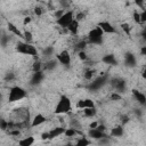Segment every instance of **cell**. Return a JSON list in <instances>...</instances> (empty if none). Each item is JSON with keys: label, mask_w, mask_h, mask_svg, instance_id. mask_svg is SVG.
I'll return each instance as SVG.
<instances>
[{"label": "cell", "mask_w": 146, "mask_h": 146, "mask_svg": "<svg viewBox=\"0 0 146 146\" xmlns=\"http://www.w3.org/2000/svg\"><path fill=\"white\" fill-rule=\"evenodd\" d=\"M32 68H33L34 72H40V71H41V63H40V62H35V63L33 64Z\"/></svg>", "instance_id": "obj_27"}, {"label": "cell", "mask_w": 146, "mask_h": 146, "mask_svg": "<svg viewBox=\"0 0 146 146\" xmlns=\"http://www.w3.org/2000/svg\"><path fill=\"white\" fill-rule=\"evenodd\" d=\"M111 98H112L113 100H120V99H121V96H120L119 94H112V95H111Z\"/></svg>", "instance_id": "obj_33"}, {"label": "cell", "mask_w": 146, "mask_h": 146, "mask_svg": "<svg viewBox=\"0 0 146 146\" xmlns=\"http://www.w3.org/2000/svg\"><path fill=\"white\" fill-rule=\"evenodd\" d=\"M67 146H72V145H67Z\"/></svg>", "instance_id": "obj_43"}, {"label": "cell", "mask_w": 146, "mask_h": 146, "mask_svg": "<svg viewBox=\"0 0 146 146\" xmlns=\"http://www.w3.org/2000/svg\"><path fill=\"white\" fill-rule=\"evenodd\" d=\"M8 30H9L10 32H13L15 35H17V36H21V38H24V33H22V32L18 30V27H16L14 24H11V23H8Z\"/></svg>", "instance_id": "obj_15"}, {"label": "cell", "mask_w": 146, "mask_h": 146, "mask_svg": "<svg viewBox=\"0 0 146 146\" xmlns=\"http://www.w3.org/2000/svg\"><path fill=\"white\" fill-rule=\"evenodd\" d=\"M92 75H94V71H91V70H88V71L84 73V78H86L87 80H91Z\"/></svg>", "instance_id": "obj_28"}, {"label": "cell", "mask_w": 146, "mask_h": 146, "mask_svg": "<svg viewBox=\"0 0 146 146\" xmlns=\"http://www.w3.org/2000/svg\"><path fill=\"white\" fill-rule=\"evenodd\" d=\"M90 145V140H88L87 138L84 137H81L80 139H78L75 146H89Z\"/></svg>", "instance_id": "obj_20"}, {"label": "cell", "mask_w": 146, "mask_h": 146, "mask_svg": "<svg viewBox=\"0 0 146 146\" xmlns=\"http://www.w3.org/2000/svg\"><path fill=\"white\" fill-rule=\"evenodd\" d=\"M103 62L106 63V64H110V65H115L116 64L114 55H106V56H104L103 57Z\"/></svg>", "instance_id": "obj_18"}, {"label": "cell", "mask_w": 146, "mask_h": 146, "mask_svg": "<svg viewBox=\"0 0 146 146\" xmlns=\"http://www.w3.org/2000/svg\"><path fill=\"white\" fill-rule=\"evenodd\" d=\"M140 18H141V22H146V10H144L140 14Z\"/></svg>", "instance_id": "obj_36"}, {"label": "cell", "mask_w": 146, "mask_h": 146, "mask_svg": "<svg viewBox=\"0 0 146 146\" xmlns=\"http://www.w3.org/2000/svg\"><path fill=\"white\" fill-rule=\"evenodd\" d=\"M78 29H79V22L76 19H74L68 26H67V30L72 33V34H76L78 33Z\"/></svg>", "instance_id": "obj_16"}, {"label": "cell", "mask_w": 146, "mask_h": 146, "mask_svg": "<svg viewBox=\"0 0 146 146\" xmlns=\"http://www.w3.org/2000/svg\"><path fill=\"white\" fill-rule=\"evenodd\" d=\"M34 143V138L32 136H29V137H25L23 139H21L18 141V145L19 146H32Z\"/></svg>", "instance_id": "obj_14"}, {"label": "cell", "mask_w": 146, "mask_h": 146, "mask_svg": "<svg viewBox=\"0 0 146 146\" xmlns=\"http://www.w3.org/2000/svg\"><path fill=\"white\" fill-rule=\"evenodd\" d=\"M143 78L144 79H146V68L144 70V72H143Z\"/></svg>", "instance_id": "obj_41"}, {"label": "cell", "mask_w": 146, "mask_h": 146, "mask_svg": "<svg viewBox=\"0 0 146 146\" xmlns=\"http://www.w3.org/2000/svg\"><path fill=\"white\" fill-rule=\"evenodd\" d=\"M30 22H31V17H25V18H24V22H23V23H24V24L26 25V24H27V23H30Z\"/></svg>", "instance_id": "obj_39"}, {"label": "cell", "mask_w": 146, "mask_h": 146, "mask_svg": "<svg viewBox=\"0 0 146 146\" xmlns=\"http://www.w3.org/2000/svg\"><path fill=\"white\" fill-rule=\"evenodd\" d=\"M8 127H9V122H7L6 120H1V129L6 130Z\"/></svg>", "instance_id": "obj_31"}, {"label": "cell", "mask_w": 146, "mask_h": 146, "mask_svg": "<svg viewBox=\"0 0 146 146\" xmlns=\"http://www.w3.org/2000/svg\"><path fill=\"white\" fill-rule=\"evenodd\" d=\"M71 111V100L66 97V96H62L56 108H55V113L57 114H64Z\"/></svg>", "instance_id": "obj_1"}, {"label": "cell", "mask_w": 146, "mask_h": 146, "mask_svg": "<svg viewBox=\"0 0 146 146\" xmlns=\"http://www.w3.org/2000/svg\"><path fill=\"white\" fill-rule=\"evenodd\" d=\"M73 21H74V18H73V13H72V11H66L59 19H57V23H58V25H60L62 27H67Z\"/></svg>", "instance_id": "obj_4"}, {"label": "cell", "mask_w": 146, "mask_h": 146, "mask_svg": "<svg viewBox=\"0 0 146 146\" xmlns=\"http://www.w3.org/2000/svg\"><path fill=\"white\" fill-rule=\"evenodd\" d=\"M56 58H57V60H58L60 64H63V65H65V66H68L70 63H71V56H70V52H68L67 50L60 51V52L57 55Z\"/></svg>", "instance_id": "obj_5"}, {"label": "cell", "mask_w": 146, "mask_h": 146, "mask_svg": "<svg viewBox=\"0 0 146 146\" xmlns=\"http://www.w3.org/2000/svg\"><path fill=\"white\" fill-rule=\"evenodd\" d=\"M44 121H46V117H44L42 114H36V115L33 117L31 125H32V127H36V125H40V124H42Z\"/></svg>", "instance_id": "obj_12"}, {"label": "cell", "mask_w": 146, "mask_h": 146, "mask_svg": "<svg viewBox=\"0 0 146 146\" xmlns=\"http://www.w3.org/2000/svg\"><path fill=\"white\" fill-rule=\"evenodd\" d=\"M84 18V14L83 13H79L78 15H76V21L79 22V21H82Z\"/></svg>", "instance_id": "obj_35"}, {"label": "cell", "mask_w": 146, "mask_h": 146, "mask_svg": "<svg viewBox=\"0 0 146 146\" xmlns=\"http://www.w3.org/2000/svg\"><path fill=\"white\" fill-rule=\"evenodd\" d=\"M97 127H98V123H97V122L90 123V128H91V129H97Z\"/></svg>", "instance_id": "obj_38"}, {"label": "cell", "mask_w": 146, "mask_h": 146, "mask_svg": "<svg viewBox=\"0 0 146 146\" xmlns=\"http://www.w3.org/2000/svg\"><path fill=\"white\" fill-rule=\"evenodd\" d=\"M140 52H141V55H146V46H144V47L140 49Z\"/></svg>", "instance_id": "obj_40"}, {"label": "cell", "mask_w": 146, "mask_h": 146, "mask_svg": "<svg viewBox=\"0 0 146 146\" xmlns=\"http://www.w3.org/2000/svg\"><path fill=\"white\" fill-rule=\"evenodd\" d=\"M105 82H106V76H100V78H98V79H96L95 81L91 82L90 89H92V90H98V89H100V88L105 84Z\"/></svg>", "instance_id": "obj_6"}, {"label": "cell", "mask_w": 146, "mask_h": 146, "mask_svg": "<svg viewBox=\"0 0 146 146\" xmlns=\"http://www.w3.org/2000/svg\"><path fill=\"white\" fill-rule=\"evenodd\" d=\"M16 50L19 54L27 55L29 54V43H26V42H18L17 46H16Z\"/></svg>", "instance_id": "obj_9"}, {"label": "cell", "mask_w": 146, "mask_h": 146, "mask_svg": "<svg viewBox=\"0 0 146 146\" xmlns=\"http://www.w3.org/2000/svg\"><path fill=\"white\" fill-rule=\"evenodd\" d=\"M115 87H116V90H117V92H119V91H120V92H122V91L124 90V87H125V84H124V82H123V81L119 80V81H116V83H115Z\"/></svg>", "instance_id": "obj_23"}, {"label": "cell", "mask_w": 146, "mask_h": 146, "mask_svg": "<svg viewBox=\"0 0 146 146\" xmlns=\"http://www.w3.org/2000/svg\"><path fill=\"white\" fill-rule=\"evenodd\" d=\"M64 135H65L66 137H73V136L76 135V131H75L74 128H68V129H65Z\"/></svg>", "instance_id": "obj_24"}, {"label": "cell", "mask_w": 146, "mask_h": 146, "mask_svg": "<svg viewBox=\"0 0 146 146\" xmlns=\"http://www.w3.org/2000/svg\"><path fill=\"white\" fill-rule=\"evenodd\" d=\"M98 27H100V30L105 33H115V29L108 22H100L98 24Z\"/></svg>", "instance_id": "obj_7"}, {"label": "cell", "mask_w": 146, "mask_h": 146, "mask_svg": "<svg viewBox=\"0 0 146 146\" xmlns=\"http://www.w3.org/2000/svg\"><path fill=\"white\" fill-rule=\"evenodd\" d=\"M89 137L90 138H92V139H102L103 137H104V132H102L100 130H98V129H91L90 131H89Z\"/></svg>", "instance_id": "obj_13"}, {"label": "cell", "mask_w": 146, "mask_h": 146, "mask_svg": "<svg viewBox=\"0 0 146 146\" xmlns=\"http://www.w3.org/2000/svg\"><path fill=\"white\" fill-rule=\"evenodd\" d=\"M79 58H80L81 60H86V59H87V54H86L83 50L79 51Z\"/></svg>", "instance_id": "obj_30"}, {"label": "cell", "mask_w": 146, "mask_h": 146, "mask_svg": "<svg viewBox=\"0 0 146 146\" xmlns=\"http://www.w3.org/2000/svg\"><path fill=\"white\" fill-rule=\"evenodd\" d=\"M84 108H95V104L91 99H83Z\"/></svg>", "instance_id": "obj_25"}, {"label": "cell", "mask_w": 146, "mask_h": 146, "mask_svg": "<svg viewBox=\"0 0 146 146\" xmlns=\"http://www.w3.org/2000/svg\"><path fill=\"white\" fill-rule=\"evenodd\" d=\"M145 31H146V29H145Z\"/></svg>", "instance_id": "obj_44"}, {"label": "cell", "mask_w": 146, "mask_h": 146, "mask_svg": "<svg viewBox=\"0 0 146 146\" xmlns=\"http://www.w3.org/2000/svg\"><path fill=\"white\" fill-rule=\"evenodd\" d=\"M83 114H84V116H87V117H92V116H95V114H96V110H95V108H84V110H83Z\"/></svg>", "instance_id": "obj_21"}, {"label": "cell", "mask_w": 146, "mask_h": 146, "mask_svg": "<svg viewBox=\"0 0 146 146\" xmlns=\"http://www.w3.org/2000/svg\"><path fill=\"white\" fill-rule=\"evenodd\" d=\"M132 94H133L135 98L137 99V102H138L139 104H141V105L146 104V96H145L144 94H141L140 91H138V90H136V89L132 90Z\"/></svg>", "instance_id": "obj_10"}, {"label": "cell", "mask_w": 146, "mask_h": 146, "mask_svg": "<svg viewBox=\"0 0 146 146\" xmlns=\"http://www.w3.org/2000/svg\"><path fill=\"white\" fill-rule=\"evenodd\" d=\"M42 79H43V73H42V71H40V72H34L33 75H32V78H31V84H32V86L39 84V83L42 81Z\"/></svg>", "instance_id": "obj_8"}, {"label": "cell", "mask_w": 146, "mask_h": 146, "mask_svg": "<svg viewBox=\"0 0 146 146\" xmlns=\"http://www.w3.org/2000/svg\"><path fill=\"white\" fill-rule=\"evenodd\" d=\"M125 64L130 67H133L136 65V58L132 54H127L125 55Z\"/></svg>", "instance_id": "obj_17"}, {"label": "cell", "mask_w": 146, "mask_h": 146, "mask_svg": "<svg viewBox=\"0 0 146 146\" xmlns=\"http://www.w3.org/2000/svg\"><path fill=\"white\" fill-rule=\"evenodd\" d=\"M89 42L95 43V44H99L103 41V31L100 30V27H95L90 31L89 35H88Z\"/></svg>", "instance_id": "obj_3"}, {"label": "cell", "mask_w": 146, "mask_h": 146, "mask_svg": "<svg viewBox=\"0 0 146 146\" xmlns=\"http://www.w3.org/2000/svg\"><path fill=\"white\" fill-rule=\"evenodd\" d=\"M121 27H122V30H123L125 33L129 34V32H130V26H129V24H122Z\"/></svg>", "instance_id": "obj_32"}, {"label": "cell", "mask_w": 146, "mask_h": 146, "mask_svg": "<svg viewBox=\"0 0 146 146\" xmlns=\"http://www.w3.org/2000/svg\"><path fill=\"white\" fill-rule=\"evenodd\" d=\"M56 64H57V62H56L55 59H51V60H49V62L46 63L44 68H46V70H52V68L56 67Z\"/></svg>", "instance_id": "obj_22"}, {"label": "cell", "mask_w": 146, "mask_h": 146, "mask_svg": "<svg viewBox=\"0 0 146 146\" xmlns=\"http://www.w3.org/2000/svg\"><path fill=\"white\" fill-rule=\"evenodd\" d=\"M64 132H65V129H64V128H59V127L54 128L52 130H50V131H49V139L56 138V137L60 136V135H62V133H64Z\"/></svg>", "instance_id": "obj_11"}, {"label": "cell", "mask_w": 146, "mask_h": 146, "mask_svg": "<svg viewBox=\"0 0 146 146\" xmlns=\"http://www.w3.org/2000/svg\"><path fill=\"white\" fill-rule=\"evenodd\" d=\"M111 135L113 137H121L123 135V129L121 127H115L111 130Z\"/></svg>", "instance_id": "obj_19"}, {"label": "cell", "mask_w": 146, "mask_h": 146, "mask_svg": "<svg viewBox=\"0 0 146 146\" xmlns=\"http://www.w3.org/2000/svg\"><path fill=\"white\" fill-rule=\"evenodd\" d=\"M24 39H25V42L26 43H30L32 41V33L29 32V31H25L24 32Z\"/></svg>", "instance_id": "obj_26"}, {"label": "cell", "mask_w": 146, "mask_h": 146, "mask_svg": "<svg viewBox=\"0 0 146 146\" xmlns=\"http://www.w3.org/2000/svg\"><path fill=\"white\" fill-rule=\"evenodd\" d=\"M34 13H35L36 15H41V14H42V9H41L40 7H36V8L34 9Z\"/></svg>", "instance_id": "obj_37"}, {"label": "cell", "mask_w": 146, "mask_h": 146, "mask_svg": "<svg viewBox=\"0 0 146 146\" xmlns=\"http://www.w3.org/2000/svg\"><path fill=\"white\" fill-rule=\"evenodd\" d=\"M143 38H144V39H146V31H144V32H143Z\"/></svg>", "instance_id": "obj_42"}, {"label": "cell", "mask_w": 146, "mask_h": 146, "mask_svg": "<svg viewBox=\"0 0 146 146\" xmlns=\"http://www.w3.org/2000/svg\"><path fill=\"white\" fill-rule=\"evenodd\" d=\"M44 54H46V56H50V55L52 54V48H51V47H48V48L44 50Z\"/></svg>", "instance_id": "obj_34"}, {"label": "cell", "mask_w": 146, "mask_h": 146, "mask_svg": "<svg viewBox=\"0 0 146 146\" xmlns=\"http://www.w3.org/2000/svg\"><path fill=\"white\" fill-rule=\"evenodd\" d=\"M133 19H135L137 23H140V22H141L140 14H139V13H137V11H135V13H133Z\"/></svg>", "instance_id": "obj_29"}, {"label": "cell", "mask_w": 146, "mask_h": 146, "mask_svg": "<svg viewBox=\"0 0 146 146\" xmlns=\"http://www.w3.org/2000/svg\"><path fill=\"white\" fill-rule=\"evenodd\" d=\"M26 96V92L23 88L21 87H13L9 91V96H8V99L9 102H18L21 99H23L24 97Z\"/></svg>", "instance_id": "obj_2"}]
</instances>
